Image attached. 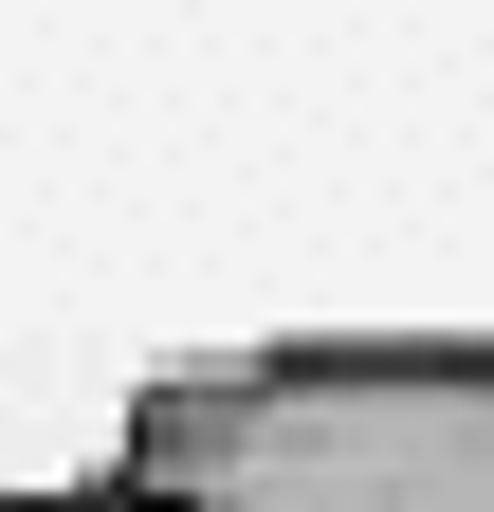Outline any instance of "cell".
Returning <instances> with one entry per match:
<instances>
[{
	"label": "cell",
	"instance_id": "obj_1",
	"mask_svg": "<svg viewBox=\"0 0 494 512\" xmlns=\"http://www.w3.org/2000/svg\"><path fill=\"white\" fill-rule=\"evenodd\" d=\"M129 476L183 512H494V330L220 348L129 403Z\"/></svg>",
	"mask_w": 494,
	"mask_h": 512
},
{
	"label": "cell",
	"instance_id": "obj_2",
	"mask_svg": "<svg viewBox=\"0 0 494 512\" xmlns=\"http://www.w3.org/2000/svg\"><path fill=\"white\" fill-rule=\"evenodd\" d=\"M0 512H183V494H147L129 458H110V476H55V494H0Z\"/></svg>",
	"mask_w": 494,
	"mask_h": 512
}]
</instances>
